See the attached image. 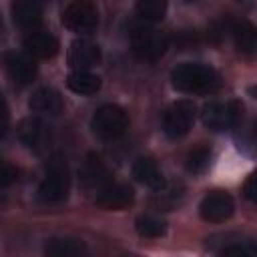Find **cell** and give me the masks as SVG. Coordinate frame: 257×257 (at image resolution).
I'll list each match as a JSON object with an SVG mask.
<instances>
[{
  "label": "cell",
  "instance_id": "1",
  "mask_svg": "<svg viewBox=\"0 0 257 257\" xmlns=\"http://www.w3.org/2000/svg\"><path fill=\"white\" fill-rule=\"evenodd\" d=\"M171 84L179 92L205 94L221 86V74L203 62H181L171 70Z\"/></svg>",
  "mask_w": 257,
  "mask_h": 257
},
{
  "label": "cell",
  "instance_id": "2",
  "mask_svg": "<svg viewBox=\"0 0 257 257\" xmlns=\"http://www.w3.org/2000/svg\"><path fill=\"white\" fill-rule=\"evenodd\" d=\"M128 36H131V48L135 56L141 60H149V62L159 60L169 48V38L147 22L133 24Z\"/></svg>",
  "mask_w": 257,
  "mask_h": 257
},
{
  "label": "cell",
  "instance_id": "3",
  "mask_svg": "<svg viewBox=\"0 0 257 257\" xmlns=\"http://www.w3.org/2000/svg\"><path fill=\"white\" fill-rule=\"evenodd\" d=\"M90 128L92 135L100 141H116L128 128V114L118 104H102L94 110L90 118Z\"/></svg>",
  "mask_w": 257,
  "mask_h": 257
},
{
  "label": "cell",
  "instance_id": "4",
  "mask_svg": "<svg viewBox=\"0 0 257 257\" xmlns=\"http://www.w3.org/2000/svg\"><path fill=\"white\" fill-rule=\"evenodd\" d=\"M68 193H70L68 167L60 159H52L38 185V199L46 205H58L68 199Z\"/></svg>",
  "mask_w": 257,
  "mask_h": 257
},
{
  "label": "cell",
  "instance_id": "5",
  "mask_svg": "<svg viewBox=\"0 0 257 257\" xmlns=\"http://www.w3.org/2000/svg\"><path fill=\"white\" fill-rule=\"evenodd\" d=\"M243 118V104L239 100H213L201 110L203 124L213 133H223L239 126Z\"/></svg>",
  "mask_w": 257,
  "mask_h": 257
},
{
  "label": "cell",
  "instance_id": "6",
  "mask_svg": "<svg viewBox=\"0 0 257 257\" xmlns=\"http://www.w3.org/2000/svg\"><path fill=\"white\" fill-rule=\"evenodd\" d=\"M60 22L74 34H90L98 26V10L88 0H74L68 2L60 12Z\"/></svg>",
  "mask_w": 257,
  "mask_h": 257
},
{
  "label": "cell",
  "instance_id": "7",
  "mask_svg": "<svg viewBox=\"0 0 257 257\" xmlns=\"http://www.w3.org/2000/svg\"><path fill=\"white\" fill-rule=\"evenodd\" d=\"M195 112H197V108H195L193 100H187V98L175 100L163 112V133L169 139L185 137L195 122Z\"/></svg>",
  "mask_w": 257,
  "mask_h": 257
},
{
  "label": "cell",
  "instance_id": "8",
  "mask_svg": "<svg viewBox=\"0 0 257 257\" xmlns=\"http://www.w3.org/2000/svg\"><path fill=\"white\" fill-rule=\"evenodd\" d=\"M235 211V201L227 191H209L199 203V215L207 223H225Z\"/></svg>",
  "mask_w": 257,
  "mask_h": 257
},
{
  "label": "cell",
  "instance_id": "9",
  "mask_svg": "<svg viewBox=\"0 0 257 257\" xmlns=\"http://www.w3.org/2000/svg\"><path fill=\"white\" fill-rule=\"evenodd\" d=\"M114 179H112L108 167L102 163V159L96 157V155H88L86 161L80 167V185H82V189L88 195H92V199H94Z\"/></svg>",
  "mask_w": 257,
  "mask_h": 257
},
{
  "label": "cell",
  "instance_id": "10",
  "mask_svg": "<svg viewBox=\"0 0 257 257\" xmlns=\"http://www.w3.org/2000/svg\"><path fill=\"white\" fill-rule=\"evenodd\" d=\"M16 135H18L20 143L34 153H42L50 141V128L38 114L22 118L16 126Z\"/></svg>",
  "mask_w": 257,
  "mask_h": 257
},
{
  "label": "cell",
  "instance_id": "11",
  "mask_svg": "<svg viewBox=\"0 0 257 257\" xmlns=\"http://www.w3.org/2000/svg\"><path fill=\"white\" fill-rule=\"evenodd\" d=\"M4 66H6V72H8L10 80L18 86L30 84L36 78V72H38L36 58H32L28 52L8 50L4 54Z\"/></svg>",
  "mask_w": 257,
  "mask_h": 257
},
{
  "label": "cell",
  "instance_id": "12",
  "mask_svg": "<svg viewBox=\"0 0 257 257\" xmlns=\"http://www.w3.org/2000/svg\"><path fill=\"white\" fill-rule=\"evenodd\" d=\"M22 44H24V52H28V54H30L32 58H36V60H38V58H42V60L54 58V56L58 54V50H60L58 38H56L52 32L42 30V28L32 30V32H26Z\"/></svg>",
  "mask_w": 257,
  "mask_h": 257
},
{
  "label": "cell",
  "instance_id": "13",
  "mask_svg": "<svg viewBox=\"0 0 257 257\" xmlns=\"http://www.w3.org/2000/svg\"><path fill=\"white\" fill-rule=\"evenodd\" d=\"M72 70H90L100 62V46L88 38H76L66 54Z\"/></svg>",
  "mask_w": 257,
  "mask_h": 257
},
{
  "label": "cell",
  "instance_id": "14",
  "mask_svg": "<svg viewBox=\"0 0 257 257\" xmlns=\"http://www.w3.org/2000/svg\"><path fill=\"white\" fill-rule=\"evenodd\" d=\"M133 201H135L133 187H128L126 183H118V181H112L108 187H104L94 197V203L106 211H122V209L131 207Z\"/></svg>",
  "mask_w": 257,
  "mask_h": 257
},
{
  "label": "cell",
  "instance_id": "15",
  "mask_svg": "<svg viewBox=\"0 0 257 257\" xmlns=\"http://www.w3.org/2000/svg\"><path fill=\"white\" fill-rule=\"evenodd\" d=\"M227 30L233 38L235 48L241 54L253 56L257 52V28L253 22H249L245 18H233L227 22Z\"/></svg>",
  "mask_w": 257,
  "mask_h": 257
},
{
  "label": "cell",
  "instance_id": "16",
  "mask_svg": "<svg viewBox=\"0 0 257 257\" xmlns=\"http://www.w3.org/2000/svg\"><path fill=\"white\" fill-rule=\"evenodd\" d=\"M42 257H88L84 241L68 235H56L46 239L42 247Z\"/></svg>",
  "mask_w": 257,
  "mask_h": 257
},
{
  "label": "cell",
  "instance_id": "17",
  "mask_svg": "<svg viewBox=\"0 0 257 257\" xmlns=\"http://www.w3.org/2000/svg\"><path fill=\"white\" fill-rule=\"evenodd\" d=\"M28 106L38 116H56L62 112V96L52 86H40L32 92Z\"/></svg>",
  "mask_w": 257,
  "mask_h": 257
},
{
  "label": "cell",
  "instance_id": "18",
  "mask_svg": "<svg viewBox=\"0 0 257 257\" xmlns=\"http://www.w3.org/2000/svg\"><path fill=\"white\" fill-rule=\"evenodd\" d=\"M12 18L26 32L38 30L42 22V4L34 0H18L12 4Z\"/></svg>",
  "mask_w": 257,
  "mask_h": 257
},
{
  "label": "cell",
  "instance_id": "19",
  "mask_svg": "<svg viewBox=\"0 0 257 257\" xmlns=\"http://www.w3.org/2000/svg\"><path fill=\"white\" fill-rule=\"evenodd\" d=\"M133 177H135L139 183H143V185H147V187H151V189H155V191H159V189L165 187L163 171L159 169L157 161L151 159V157H139V159L133 163Z\"/></svg>",
  "mask_w": 257,
  "mask_h": 257
},
{
  "label": "cell",
  "instance_id": "20",
  "mask_svg": "<svg viewBox=\"0 0 257 257\" xmlns=\"http://www.w3.org/2000/svg\"><path fill=\"white\" fill-rule=\"evenodd\" d=\"M66 86L80 96H92L100 90V76L90 70H72L66 76Z\"/></svg>",
  "mask_w": 257,
  "mask_h": 257
},
{
  "label": "cell",
  "instance_id": "21",
  "mask_svg": "<svg viewBox=\"0 0 257 257\" xmlns=\"http://www.w3.org/2000/svg\"><path fill=\"white\" fill-rule=\"evenodd\" d=\"M135 229L141 237L145 239H159L167 233V221L157 217V215H141L137 221H135Z\"/></svg>",
  "mask_w": 257,
  "mask_h": 257
},
{
  "label": "cell",
  "instance_id": "22",
  "mask_svg": "<svg viewBox=\"0 0 257 257\" xmlns=\"http://www.w3.org/2000/svg\"><path fill=\"white\" fill-rule=\"evenodd\" d=\"M135 10H137V16L141 18V22L153 24V22H159V20L165 18L167 2H163V0H141V2H137Z\"/></svg>",
  "mask_w": 257,
  "mask_h": 257
},
{
  "label": "cell",
  "instance_id": "23",
  "mask_svg": "<svg viewBox=\"0 0 257 257\" xmlns=\"http://www.w3.org/2000/svg\"><path fill=\"white\" fill-rule=\"evenodd\" d=\"M211 149L209 147H195L189 155H187V171L189 173H193V175H199V173H203L207 167H209V163H211Z\"/></svg>",
  "mask_w": 257,
  "mask_h": 257
},
{
  "label": "cell",
  "instance_id": "24",
  "mask_svg": "<svg viewBox=\"0 0 257 257\" xmlns=\"http://www.w3.org/2000/svg\"><path fill=\"white\" fill-rule=\"evenodd\" d=\"M217 257H255L249 245H241V243H231L225 249L219 251Z\"/></svg>",
  "mask_w": 257,
  "mask_h": 257
},
{
  "label": "cell",
  "instance_id": "25",
  "mask_svg": "<svg viewBox=\"0 0 257 257\" xmlns=\"http://www.w3.org/2000/svg\"><path fill=\"white\" fill-rule=\"evenodd\" d=\"M243 195L247 201H251L253 205H257V169L247 177L245 185H243Z\"/></svg>",
  "mask_w": 257,
  "mask_h": 257
},
{
  "label": "cell",
  "instance_id": "26",
  "mask_svg": "<svg viewBox=\"0 0 257 257\" xmlns=\"http://www.w3.org/2000/svg\"><path fill=\"white\" fill-rule=\"evenodd\" d=\"M18 179V171L14 169V167H10V165H4V175H2V185L4 187H8L12 181H16Z\"/></svg>",
  "mask_w": 257,
  "mask_h": 257
},
{
  "label": "cell",
  "instance_id": "27",
  "mask_svg": "<svg viewBox=\"0 0 257 257\" xmlns=\"http://www.w3.org/2000/svg\"><path fill=\"white\" fill-rule=\"evenodd\" d=\"M249 247H251V251H253V255L257 257V241H251V243H249Z\"/></svg>",
  "mask_w": 257,
  "mask_h": 257
},
{
  "label": "cell",
  "instance_id": "28",
  "mask_svg": "<svg viewBox=\"0 0 257 257\" xmlns=\"http://www.w3.org/2000/svg\"><path fill=\"white\" fill-rule=\"evenodd\" d=\"M249 94H251L253 98H257V86H249Z\"/></svg>",
  "mask_w": 257,
  "mask_h": 257
},
{
  "label": "cell",
  "instance_id": "29",
  "mask_svg": "<svg viewBox=\"0 0 257 257\" xmlns=\"http://www.w3.org/2000/svg\"><path fill=\"white\" fill-rule=\"evenodd\" d=\"M253 128H255V133H257V120H255V122H253Z\"/></svg>",
  "mask_w": 257,
  "mask_h": 257
}]
</instances>
